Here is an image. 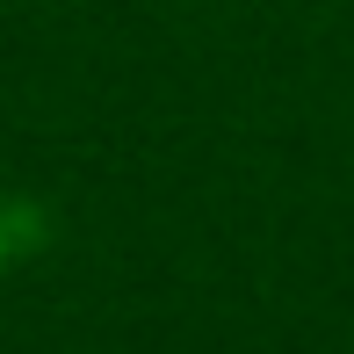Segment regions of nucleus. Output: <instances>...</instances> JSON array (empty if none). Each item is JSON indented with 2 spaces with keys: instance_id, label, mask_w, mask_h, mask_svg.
Segmentation results:
<instances>
[{
  "instance_id": "f257e3e1",
  "label": "nucleus",
  "mask_w": 354,
  "mask_h": 354,
  "mask_svg": "<svg viewBox=\"0 0 354 354\" xmlns=\"http://www.w3.org/2000/svg\"><path fill=\"white\" fill-rule=\"evenodd\" d=\"M8 246H15V239H8V217H0V275H8Z\"/></svg>"
}]
</instances>
